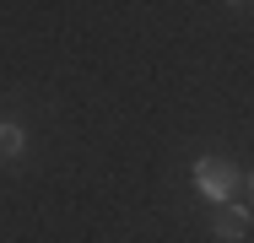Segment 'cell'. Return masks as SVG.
Returning <instances> with one entry per match:
<instances>
[{
    "label": "cell",
    "mask_w": 254,
    "mask_h": 243,
    "mask_svg": "<svg viewBox=\"0 0 254 243\" xmlns=\"http://www.w3.org/2000/svg\"><path fill=\"white\" fill-rule=\"evenodd\" d=\"M190 173H195V189H200L205 200H216V205H222V200H233V189H238V168H233V162H222V157H195V168H190Z\"/></svg>",
    "instance_id": "6da1fadb"
},
{
    "label": "cell",
    "mask_w": 254,
    "mask_h": 243,
    "mask_svg": "<svg viewBox=\"0 0 254 243\" xmlns=\"http://www.w3.org/2000/svg\"><path fill=\"white\" fill-rule=\"evenodd\" d=\"M254 227V211L249 205H238V200H222L216 205V216H211V233H216V243H244Z\"/></svg>",
    "instance_id": "7a4b0ae2"
},
{
    "label": "cell",
    "mask_w": 254,
    "mask_h": 243,
    "mask_svg": "<svg viewBox=\"0 0 254 243\" xmlns=\"http://www.w3.org/2000/svg\"><path fill=\"white\" fill-rule=\"evenodd\" d=\"M27 151V135H22V124H0V157L5 162H16Z\"/></svg>",
    "instance_id": "3957f363"
},
{
    "label": "cell",
    "mask_w": 254,
    "mask_h": 243,
    "mask_svg": "<svg viewBox=\"0 0 254 243\" xmlns=\"http://www.w3.org/2000/svg\"><path fill=\"white\" fill-rule=\"evenodd\" d=\"M227 5H249V0H227Z\"/></svg>",
    "instance_id": "277c9868"
},
{
    "label": "cell",
    "mask_w": 254,
    "mask_h": 243,
    "mask_svg": "<svg viewBox=\"0 0 254 243\" xmlns=\"http://www.w3.org/2000/svg\"><path fill=\"white\" fill-rule=\"evenodd\" d=\"M249 184H254V179H249ZM249 211H254V205H249Z\"/></svg>",
    "instance_id": "5b68a950"
}]
</instances>
